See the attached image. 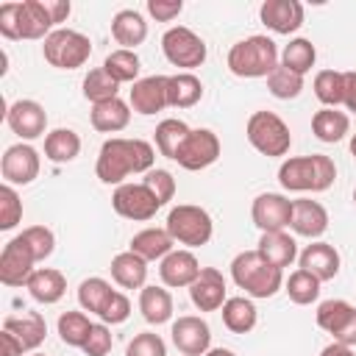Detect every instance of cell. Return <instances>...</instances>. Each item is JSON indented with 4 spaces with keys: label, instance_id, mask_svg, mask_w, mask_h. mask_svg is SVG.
<instances>
[{
    "label": "cell",
    "instance_id": "obj_1",
    "mask_svg": "<svg viewBox=\"0 0 356 356\" xmlns=\"http://www.w3.org/2000/svg\"><path fill=\"white\" fill-rule=\"evenodd\" d=\"M156 161V150L145 139H120L111 136L103 142L97 153L95 172L103 184H122L131 172H150Z\"/></svg>",
    "mask_w": 356,
    "mask_h": 356
},
{
    "label": "cell",
    "instance_id": "obj_2",
    "mask_svg": "<svg viewBox=\"0 0 356 356\" xmlns=\"http://www.w3.org/2000/svg\"><path fill=\"white\" fill-rule=\"evenodd\" d=\"M334 178H337V167L323 153L286 159L278 167V181L289 192H325L334 184Z\"/></svg>",
    "mask_w": 356,
    "mask_h": 356
},
{
    "label": "cell",
    "instance_id": "obj_3",
    "mask_svg": "<svg viewBox=\"0 0 356 356\" xmlns=\"http://www.w3.org/2000/svg\"><path fill=\"white\" fill-rule=\"evenodd\" d=\"M231 278L250 298H273L284 284V270L261 259L259 250H242L231 261Z\"/></svg>",
    "mask_w": 356,
    "mask_h": 356
},
{
    "label": "cell",
    "instance_id": "obj_4",
    "mask_svg": "<svg viewBox=\"0 0 356 356\" xmlns=\"http://www.w3.org/2000/svg\"><path fill=\"white\" fill-rule=\"evenodd\" d=\"M278 67V47L270 36H248L228 50V70L236 78H267Z\"/></svg>",
    "mask_w": 356,
    "mask_h": 356
},
{
    "label": "cell",
    "instance_id": "obj_5",
    "mask_svg": "<svg viewBox=\"0 0 356 356\" xmlns=\"http://www.w3.org/2000/svg\"><path fill=\"white\" fill-rule=\"evenodd\" d=\"M70 0H22L17 3V39H47L53 25L70 17Z\"/></svg>",
    "mask_w": 356,
    "mask_h": 356
},
{
    "label": "cell",
    "instance_id": "obj_6",
    "mask_svg": "<svg viewBox=\"0 0 356 356\" xmlns=\"http://www.w3.org/2000/svg\"><path fill=\"white\" fill-rule=\"evenodd\" d=\"M42 53H44V61L50 67H58V70H78L89 61L92 56V42L89 36H83L81 31H72V28H58L53 31L44 44H42Z\"/></svg>",
    "mask_w": 356,
    "mask_h": 356
},
{
    "label": "cell",
    "instance_id": "obj_7",
    "mask_svg": "<svg viewBox=\"0 0 356 356\" xmlns=\"http://www.w3.org/2000/svg\"><path fill=\"white\" fill-rule=\"evenodd\" d=\"M248 142L261 153V156H286L289 153V145H292V134L286 128V122L273 114V111H253L250 120H248Z\"/></svg>",
    "mask_w": 356,
    "mask_h": 356
},
{
    "label": "cell",
    "instance_id": "obj_8",
    "mask_svg": "<svg viewBox=\"0 0 356 356\" xmlns=\"http://www.w3.org/2000/svg\"><path fill=\"white\" fill-rule=\"evenodd\" d=\"M211 231H214V222H211L209 211L200 209V206L181 203L167 214V234L178 245L200 248V245H206L211 239Z\"/></svg>",
    "mask_w": 356,
    "mask_h": 356
},
{
    "label": "cell",
    "instance_id": "obj_9",
    "mask_svg": "<svg viewBox=\"0 0 356 356\" xmlns=\"http://www.w3.org/2000/svg\"><path fill=\"white\" fill-rule=\"evenodd\" d=\"M161 50L170 64L184 67V70H195L206 61V42L184 25H175L161 36Z\"/></svg>",
    "mask_w": 356,
    "mask_h": 356
},
{
    "label": "cell",
    "instance_id": "obj_10",
    "mask_svg": "<svg viewBox=\"0 0 356 356\" xmlns=\"http://www.w3.org/2000/svg\"><path fill=\"white\" fill-rule=\"evenodd\" d=\"M111 206L120 217L136 220V222L156 217V211L161 209V203L156 200V195L145 184H120L111 195Z\"/></svg>",
    "mask_w": 356,
    "mask_h": 356
},
{
    "label": "cell",
    "instance_id": "obj_11",
    "mask_svg": "<svg viewBox=\"0 0 356 356\" xmlns=\"http://www.w3.org/2000/svg\"><path fill=\"white\" fill-rule=\"evenodd\" d=\"M217 156H220V139H217V134L209 131V128H197V131H189V136L181 145L175 161L184 170H192L195 172V170L211 167L217 161Z\"/></svg>",
    "mask_w": 356,
    "mask_h": 356
},
{
    "label": "cell",
    "instance_id": "obj_12",
    "mask_svg": "<svg viewBox=\"0 0 356 356\" xmlns=\"http://www.w3.org/2000/svg\"><path fill=\"white\" fill-rule=\"evenodd\" d=\"M33 253L25 245L22 236H14L11 242H6L3 253H0V281L6 286H22L28 284V278L33 275Z\"/></svg>",
    "mask_w": 356,
    "mask_h": 356
},
{
    "label": "cell",
    "instance_id": "obj_13",
    "mask_svg": "<svg viewBox=\"0 0 356 356\" xmlns=\"http://www.w3.org/2000/svg\"><path fill=\"white\" fill-rule=\"evenodd\" d=\"M172 342L184 356H206L211 345V328L203 317L184 314L172 323Z\"/></svg>",
    "mask_w": 356,
    "mask_h": 356
},
{
    "label": "cell",
    "instance_id": "obj_14",
    "mask_svg": "<svg viewBox=\"0 0 356 356\" xmlns=\"http://www.w3.org/2000/svg\"><path fill=\"white\" fill-rule=\"evenodd\" d=\"M3 181L8 186H25L39 175V153L31 145H11L0 161Z\"/></svg>",
    "mask_w": 356,
    "mask_h": 356
},
{
    "label": "cell",
    "instance_id": "obj_15",
    "mask_svg": "<svg viewBox=\"0 0 356 356\" xmlns=\"http://www.w3.org/2000/svg\"><path fill=\"white\" fill-rule=\"evenodd\" d=\"M250 217L261 234L267 231H284L292 222V200L275 192H264L253 200Z\"/></svg>",
    "mask_w": 356,
    "mask_h": 356
},
{
    "label": "cell",
    "instance_id": "obj_16",
    "mask_svg": "<svg viewBox=\"0 0 356 356\" xmlns=\"http://www.w3.org/2000/svg\"><path fill=\"white\" fill-rule=\"evenodd\" d=\"M8 128L22 139H36L47 128V114L36 100H14L6 111Z\"/></svg>",
    "mask_w": 356,
    "mask_h": 356
},
{
    "label": "cell",
    "instance_id": "obj_17",
    "mask_svg": "<svg viewBox=\"0 0 356 356\" xmlns=\"http://www.w3.org/2000/svg\"><path fill=\"white\" fill-rule=\"evenodd\" d=\"M189 298L200 312H217L222 309L225 298V278L220 270L214 267H203L200 275L195 278V284L189 286Z\"/></svg>",
    "mask_w": 356,
    "mask_h": 356
},
{
    "label": "cell",
    "instance_id": "obj_18",
    "mask_svg": "<svg viewBox=\"0 0 356 356\" xmlns=\"http://www.w3.org/2000/svg\"><path fill=\"white\" fill-rule=\"evenodd\" d=\"M259 17L275 33H295L303 25V6L298 0H264Z\"/></svg>",
    "mask_w": 356,
    "mask_h": 356
},
{
    "label": "cell",
    "instance_id": "obj_19",
    "mask_svg": "<svg viewBox=\"0 0 356 356\" xmlns=\"http://www.w3.org/2000/svg\"><path fill=\"white\" fill-rule=\"evenodd\" d=\"M200 264H197V259H195V253H189V250H172V253H167L164 259H161V264H159V275H161V281L167 284V286H192L195 284V278L200 275Z\"/></svg>",
    "mask_w": 356,
    "mask_h": 356
},
{
    "label": "cell",
    "instance_id": "obj_20",
    "mask_svg": "<svg viewBox=\"0 0 356 356\" xmlns=\"http://www.w3.org/2000/svg\"><path fill=\"white\" fill-rule=\"evenodd\" d=\"M131 106L139 114H156L161 111L167 103V75H150V78H139L131 86Z\"/></svg>",
    "mask_w": 356,
    "mask_h": 356
},
{
    "label": "cell",
    "instance_id": "obj_21",
    "mask_svg": "<svg viewBox=\"0 0 356 356\" xmlns=\"http://www.w3.org/2000/svg\"><path fill=\"white\" fill-rule=\"evenodd\" d=\"M289 228L298 236L317 239L328 228V211L317 200H306V197L303 200H292V222H289Z\"/></svg>",
    "mask_w": 356,
    "mask_h": 356
},
{
    "label": "cell",
    "instance_id": "obj_22",
    "mask_svg": "<svg viewBox=\"0 0 356 356\" xmlns=\"http://www.w3.org/2000/svg\"><path fill=\"white\" fill-rule=\"evenodd\" d=\"M298 259H300V270L312 273L320 281H331L339 273V253L328 242H312V245H306Z\"/></svg>",
    "mask_w": 356,
    "mask_h": 356
},
{
    "label": "cell",
    "instance_id": "obj_23",
    "mask_svg": "<svg viewBox=\"0 0 356 356\" xmlns=\"http://www.w3.org/2000/svg\"><path fill=\"white\" fill-rule=\"evenodd\" d=\"M6 331H11L25 350H36L44 337H47V323L39 312H22V314H8L6 323H3Z\"/></svg>",
    "mask_w": 356,
    "mask_h": 356
},
{
    "label": "cell",
    "instance_id": "obj_24",
    "mask_svg": "<svg viewBox=\"0 0 356 356\" xmlns=\"http://www.w3.org/2000/svg\"><path fill=\"white\" fill-rule=\"evenodd\" d=\"M25 286H28V292H31L33 300L50 306V303H58L64 298L67 278H64V273H58L53 267H39V270H33V275L28 278Z\"/></svg>",
    "mask_w": 356,
    "mask_h": 356
},
{
    "label": "cell",
    "instance_id": "obj_25",
    "mask_svg": "<svg viewBox=\"0 0 356 356\" xmlns=\"http://www.w3.org/2000/svg\"><path fill=\"white\" fill-rule=\"evenodd\" d=\"M111 36L117 39V44H122V50H134L147 39V22L139 11L122 8L111 19Z\"/></svg>",
    "mask_w": 356,
    "mask_h": 356
},
{
    "label": "cell",
    "instance_id": "obj_26",
    "mask_svg": "<svg viewBox=\"0 0 356 356\" xmlns=\"http://www.w3.org/2000/svg\"><path fill=\"white\" fill-rule=\"evenodd\" d=\"M256 250L261 253V259H267L278 270L289 267L298 259V242L286 231H267V234H261Z\"/></svg>",
    "mask_w": 356,
    "mask_h": 356
},
{
    "label": "cell",
    "instance_id": "obj_27",
    "mask_svg": "<svg viewBox=\"0 0 356 356\" xmlns=\"http://www.w3.org/2000/svg\"><path fill=\"white\" fill-rule=\"evenodd\" d=\"M111 278L122 289H142L145 286V278H147V261L142 256H136L134 250L117 253L111 259Z\"/></svg>",
    "mask_w": 356,
    "mask_h": 356
},
{
    "label": "cell",
    "instance_id": "obj_28",
    "mask_svg": "<svg viewBox=\"0 0 356 356\" xmlns=\"http://www.w3.org/2000/svg\"><path fill=\"white\" fill-rule=\"evenodd\" d=\"M131 122V108L125 100L114 97L106 103H95L92 106V125L100 134H117Z\"/></svg>",
    "mask_w": 356,
    "mask_h": 356
},
{
    "label": "cell",
    "instance_id": "obj_29",
    "mask_svg": "<svg viewBox=\"0 0 356 356\" xmlns=\"http://www.w3.org/2000/svg\"><path fill=\"white\" fill-rule=\"evenodd\" d=\"M131 250L136 256H142L145 261H156V259H164L167 253H172V236L167 234V228H145V231L134 234Z\"/></svg>",
    "mask_w": 356,
    "mask_h": 356
},
{
    "label": "cell",
    "instance_id": "obj_30",
    "mask_svg": "<svg viewBox=\"0 0 356 356\" xmlns=\"http://www.w3.org/2000/svg\"><path fill=\"white\" fill-rule=\"evenodd\" d=\"M203 97V83L192 72L167 75V103L172 108H189Z\"/></svg>",
    "mask_w": 356,
    "mask_h": 356
},
{
    "label": "cell",
    "instance_id": "obj_31",
    "mask_svg": "<svg viewBox=\"0 0 356 356\" xmlns=\"http://www.w3.org/2000/svg\"><path fill=\"white\" fill-rule=\"evenodd\" d=\"M139 312L150 325H161L172 317V295L161 286H142L139 292Z\"/></svg>",
    "mask_w": 356,
    "mask_h": 356
},
{
    "label": "cell",
    "instance_id": "obj_32",
    "mask_svg": "<svg viewBox=\"0 0 356 356\" xmlns=\"http://www.w3.org/2000/svg\"><path fill=\"white\" fill-rule=\"evenodd\" d=\"M350 128V120L345 111H337V108H320L314 117H312V131L320 142H339Z\"/></svg>",
    "mask_w": 356,
    "mask_h": 356
},
{
    "label": "cell",
    "instance_id": "obj_33",
    "mask_svg": "<svg viewBox=\"0 0 356 356\" xmlns=\"http://www.w3.org/2000/svg\"><path fill=\"white\" fill-rule=\"evenodd\" d=\"M81 153V136L72 128H56L44 136V156L56 164L72 161Z\"/></svg>",
    "mask_w": 356,
    "mask_h": 356
},
{
    "label": "cell",
    "instance_id": "obj_34",
    "mask_svg": "<svg viewBox=\"0 0 356 356\" xmlns=\"http://www.w3.org/2000/svg\"><path fill=\"white\" fill-rule=\"evenodd\" d=\"M222 323L234 334H248L256 325V306L248 298H228L222 303Z\"/></svg>",
    "mask_w": 356,
    "mask_h": 356
},
{
    "label": "cell",
    "instance_id": "obj_35",
    "mask_svg": "<svg viewBox=\"0 0 356 356\" xmlns=\"http://www.w3.org/2000/svg\"><path fill=\"white\" fill-rule=\"evenodd\" d=\"M189 131H192V128H189L186 122H181V120H161V122L156 125V147H159V153L175 161L181 145H184L186 136H189Z\"/></svg>",
    "mask_w": 356,
    "mask_h": 356
},
{
    "label": "cell",
    "instance_id": "obj_36",
    "mask_svg": "<svg viewBox=\"0 0 356 356\" xmlns=\"http://www.w3.org/2000/svg\"><path fill=\"white\" fill-rule=\"evenodd\" d=\"M353 312H356V306H350L348 300H339V298L323 300V303L317 306V325H320L323 331H328L331 337H337V334L345 328V323L353 317Z\"/></svg>",
    "mask_w": 356,
    "mask_h": 356
},
{
    "label": "cell",
    "instance_id": "obj_37",
    "mask_svg": "<svg viewBox=\"0 0 356 356\" xmlns=\"http://www.w3.org/2000/svg\"><path fill=\"white\" fill-rule=\"evenodd\" d=\"M314 95L325 108H337L345 95V72L337 70H320L314 75Z\"/></svg>",
    "mask_w": 356,
    "mask_h": 356
},
{
    "label": "cell",
    "instance_id": "obj_38",
    "mask_svg": "<svg viewBox=\"0 0 356 356\" xmlns=\"http://www.w3.org/2000/svg\"><path fill=\"white\" fill-rule=\"evenodd\" d=\"M92 325L89 317L83 312H64L58 317V337L64 345H72V348H83L89 334H92Z\"/></svg>",
    "mask_w": 356,
    "mask_h": 356
},
{
    "label": "cell",
    "instance_id": "obj_39",
    "mask_svg": "<svg viewBox=\"0 0 356 356\" xmlns=\"http://www.w3.org/2000/svg\"><path fill=\"white\" fill-rule=\"evenodd\" d=\"M314 61H317V50L309 39H292L281 53V67H286L298 75H306L314 67Z\"/></svg>",
    "mask_w": 356,
    "mask_h": 356
},
{
    "label": "cell",
    "instance_id": "obj_40",
    "mask_svg": "<svg viewBox=\"0 0 356 356\" xmlns=\"http://www.w3.org/2000/svg\"><path fill=\"white\" fill-rule=\"evenodd\" d=\"M103 70L117 81V83H136V75H139V56L134 50H114L106 56L103 61Z\"/></svg>",
    "mask_w": 356,
    "mask_h": 356
},
{
    "label": "cell",
    "instance_id": "obj_41",
    "mask_svg": "<svg viewBox=\"0 0 356 356\" xmlns=\"http://www.w3.org/2000/svg\"><path fill=\"white\" fill-rule=\"evenodd\" d=\"M111 295H114V289H111V284L103 281V278H86V281H81V286H78V303H81L86 312L97 314V317H100V312L106 309V303L111 300Z\"/></svg>",
    "mask_w": 356,
    "mask_h": 356
},
{
    "label": "cell",
    "instance_id": "obj_42",
    "mask_svg": "<svg viewBox=\"0 0 356 356\" xmlns=\"http://www.w3.org/2000/svg\"><path fill=\"white\" fill-rule=\"evenodd\" d=\"M117 89H120V83H117L103 67L89 70V75L83 78V97L92 100V106H95V103L114 100V97H117Z\"/></svg>",
    "mask_w": 356,
    "mask_h": 356
},
{
    "label": "cell",
    "instance_id": "obj_43",
    "mask_svg": "<svg viewBox=\"0 0 356 356\" xmlns=\"http://www.w3.org/2000/svg\"><path fill=\"white\" fill-rule=\"evenodd\" d=\"M320 278H314L312 273H306V270H295L292 275H289V281H286V295H289V300L292 303H298V306H309V303H314L317 298H320Z\"/></svg>",
    "mask_w": 356,
    "mask_h": 356
},
{
    "label": "cell",
    "instance_id": "obj_44",
    "mask_svg": "<svg viewBox=\"0 0 356 356\" xmlns=\"http://www.w3.org/2000/svg\"><path fill=\"white\" fill-rule=\"evenodd\" d=\"M267 89L273 92V97L278 100H289V97H298L300 89H303V75L286 70V67H275L270 75H267Z\"/></svg>",
    "mask_w": 356,
    "mask_h": 356
},
{
    "label": "cell",
    "instance_id": "obj_45",
    "mask_svg": "<svg viewBox=\"0 0 356 356\" xmlns=\"http://www.w3.org/2000/svg\"><path fill=\"white\" fill-rule=\"evenodd\" d=\"M19 236L25 239V245L31 248V253H33L36 261H44V259L53 253V248H56V236H53V231L44 228V225H31V228H25Z\"/></svg>",
    "mask_w": 356,
    "mask_h": 356
},
{
    "label": "cell",
    "instance_id": "obj_46",
    "mask_svg": "<svg viewBox=\"0 0 356 356\" xmlns=\"http://www.w3.org/2000/svg\"><path fill=\"white\" fill-rule=\"evenodd\" d=\"M19 220H22V200L14 192V186L3 184L0 186V228L3 231H11Z\"/></svg>",
    "mask_w": 356,
    "mask_h": 356
},
{
    "label": "cell",
    "instance_id": "obj_47",
    "mask_svg": "<svg viewBox=\"0 0 356 356\" xmlns=\"http://www.w3.org/2000/svg\"><path fill=\"white\" fill-rule=\"evenodd\" d=\"M125 356H167V345H164V339H161L159 334L142 331V334H136V337L128 342Z\"/></svg>",
    "mask_w": 356,
    "mask_h": 356
},
{
    "label": "cell",
    "instance_id": "obj_48",
    "mask_svg": "<svg viewBox=\"0 0 356 356\" xmlns=\"http://www.w3.org/2000/svg\"><path fill=\"white\" fill-rule=\"evenodd\" d=\"M142 184L156 195V200L161 206L167 200H172V195H175V178L167 170H150V172H145V181Z\"/></svg>",
    "mask_w": 356,
    "mask_h": 356
},
{
    "label": "cell",
    "instance_id": "obj_49",
    "mask_svg": "<svg viewBox=\"0 0 356 356\" xmlns=\"http://www.w3.org/2000/svg\"><path fill=\"white\" fill-rule=\"evenodd\" d=\"M128 314H131V300H128L122 292L114 289L111 300H108L106 309L100 312V320H103V323H111V325H120V323L128 320Z\"/></svg>",
    "mask_w": 356,
    "mask_h": 356
},
{
    "label": "cell",
    "instance_id": "obj_50",
    "mask_svg": "<svg viewBox=\"0 0 356 356\" xmlns=\"http://www.w3.org/2000/svg\"><path fill=\"white\" fill-rule=\"evenodd\" d=\"M111 350V331L103 325V323H95L92 325V334L83 345V353L86 356H106Z\"/></svg>",
    "mask_w": 356,
    "mask_h": 356
},
{
    "label": "cell",
    "instance_id": "obj_51",
    "mask_svg": "<svg viewBox=\"0 0 356 356\" xmlns=\"http://www.w3.org/2000/svg\"><path fill=\"white\" fill-rule=\"evenodd\" d=\"M184 11L181 0H147V14L156 17V22H170Z\"/></svg>",
    "mask_w": 356,
    "mask_h": 356
},
{
    "label": "cell",
    "instance_id": "obj_52",
    "mask_svg": "<svg viewBox=\"0 0 356 356\" xmlns=\"http://www.w3.org/2000/svg\"><path fill=\"white\" fill-rule=\"evenodd\" d=\"M0 33L6 39H17V3L0 6Z\"/></svg>",
    "mask_w": 356,
    "mask_h": 356
},
{
    "label": "cell",
    "instance_id": "obj_53",
    "mask_svg": "<svg viewBox=\"0 0 356 356\" xmlns=\"http://www.w3.org/2000/svg\"><path fill=\"white\" fill-rule=\"evenodd\" d=\"M342 106H348V111L356 114V72H345V95H342Z\"/></svg>",
    "mask_w": 356,
    "mask_h": 356
},
{
    "label": "cell",
    "instance_id": "obj_54",
    "mask_svg": "<svg viewBox=\"0 0 356 356\" xmlns=\"http://www.w3.org/2000/svg\"><path fill=\"white\" fill-rule=\"evenodd\" d=\"M0 342H3V356H22V342L11 334V331H6L3 328V334H0Z\"/></svg>",
    "mask_w": 356,
    "mask_h": 356
},
{
    "label": "cell",
    "instance_id": "obj_55",
    "mask_svg": "<svg viewBox=\"0 0 356 356\" xmlns=\"http://www.w3.org/2000/svg\"><path fill=\"white\" fill-rule=\"evenodd\" d=\"M334 342H339V345H348V348H353L356 345V312H353V317L345 323V328L334 337Z\"/></svg>",
    "mask_w": 356,
    "mask_h": 356
},
{
    "label": "cell",
    "instance_id": "obj_56",
    "mask_svg": "<svg viewBox=\"0 0 356 356\" xmlns=\"http://www.w3.org/2000/svg\"><path fill=\"white\" fill-rule=\"evenodd\" d=\"M320 356H356L348 345H339V342H331L328 348H323V353Z\"/></svg>",
    "mask_w": 356,
    "mask_h": 356
},
{
    "label": "cell",
    "instance_id": "obj_57",
    "mask_svg": "<svg viewBox=\"0 0 356 356\" xmlns=\"http://www.w3.org/2000/svg\"><path fill=\"white\" fill-rule=\"evenodd\" d=\"M206 356H236L234 350H228V348H211Z\"/></svg>",
    "mask_w": 356,
    "mask_h": 356
},
{
    "label": "cell",
    "instance_id": "obj_58",
    "mask_svg": "<svg viewBox=\"0 0 356 356\" xmlns=\"http://www.w3.org/2000/svg\"><path fill=\"white\" fill-rule=\"evenodd\" d=\"M350 153H353V156H356V134H353V136H350Z\"/></svg>",
    "mask_w": 356,
    "mask_h": 356
},
{
    "label": "cell",
    "instance_id": "obj_59",
    "mask_svg": "<svg viewBox=\"0 0 356 356\" xmlns=\"http://www.w3.org/2000/svg\"><path fill=\"white\" fill-rule=\"evenodd\" d=\"M353 200H356V189H353Z\"/></svg>",
    "mask_w": 356,
    "mask_h": 356
},
{
    "label": "cell",
    "instance_id": "obj_60",
    "mask_svg": "<svg viewBox=\"0 0 356 356\" xmlns=\"http://www.w3.org/2000/svg\"><path fill=\"white\" fill-rule=\"evenodd\" d=\"M33 356H42V353H33Z\"/></svg>",
    "mask_w": 356,
    "mask_h": 356
}]
</instances>
